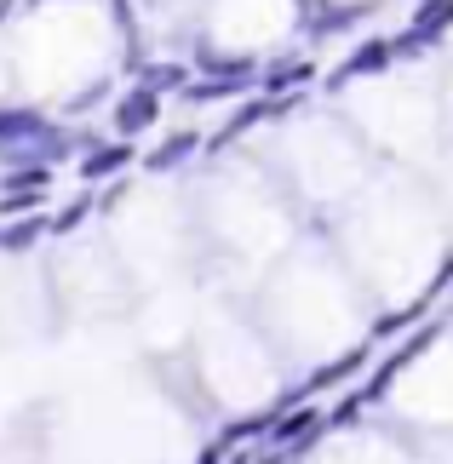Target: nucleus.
<instances>
[{"instance_id": "nucleus-8", "label": "nucleus", "mask_w": 453, "mask_h": 464, "mask_svg": "<svg viewBox=\"0 0 453 464\" xmlns=\"http://www.w3.org/2000/svg\"><path fill=\"white\" fill-rule=\"evenodd\" d=\"M252 81H259V75H252V69H235V75H212V81H195L184 98H190V103H212V98H241Z\"/></svg>"}, {"instance_id": "nucleus-7", "label": "nucleus", "mask_w": 453, "mask_h": 464, "mask_svg": "<svg viewBox=\"0 0 453 464\" xmlns=\"http://www.w3.org/2000/svg\"><path fill=\"white\" fill-rule=\"evenodd\" d=\"M138 86H150V92H190L195 75H190V63H138Z\"/></svg>"}, {"instance_id": "nucleus-5", "label": "nucleus", "mask_w": 453, "mask_h": 464, "mask_svg": "<svg viewBox=\"0 0 453 464\" xmlns=\"http://www.w3.org/2000/svg\"><path fill=\"white\" fill-rule=\"evenodd\" d=\"M195 150H202V138H195V132H167V138L150 150V160H143V167H150V172H172V167H184Z\"/></svg>"}, {"instance_id": "nucleus-9", "label": "nucleus", "mask_w": 453, "mask_h": 464, "mask_svg": "<svg viewBox=\"0 0 453 464\" xmlns=\"http://www.w3.org/2000/svg\"><path fill=\"white\" fill-rule=\"evenodd\" d=\"M304 81H310V63H304V58H287V63H276V69H264V75H259L264 98H276V92H293V86H304Z\"/></svg>"}, {"instance_id": "nucleus-3", "label": "nucleus", "mask_w": 453, "mask_h": 464, "mask_svg": "<svg viewBox=\"0 0 453 464\" xmlns=\"http://www.w3.org/2000/svg\"><path fill=\"white\" fill-rule=\"evenodd\" d=\"M390 58H396V41H361L350 58L333 69V86H350L356 75H379V69H385Z\"/></svg>"}, {"instance_id": "nucleus-10", "label": "nucleus", "mask_w": 453, "mask_h": 464, "mask_svg": "<svg viewBox=\"0 0 453 464\" xmlns=\"http://www.w3.org/2000/svg\"><path fill=\"white\" fill-rule=\"evenodd\" d=\"M52 229V218H41V212H29V218H17L12 229H0V246H6V253H24L29 241H41Z\"/></svg>"}, {"instance_id": "nucleus-1", "label": "nucleus", "mask_w": 453, "mask_h": 464, "mask_svg": "<svg viewBox=\"0 0 453 464\" xmlns=\"http://www.w3.org/2000/svg\"><path fill=\"white\" fill-rule=\"evenodd\" d=\"M453 29V0H425L419 12H413V24L408 34H396V58L402 52H425V46H437V34Z\"/></svg>"}, {"instance_id": "nucleus-11", "label": "nucleus", "mask_w": 453, "mask_h": 464, "mask_svg": "<svg viewBox=\"0 0 453 464\" xmlns=\"http://www.w3.org/2000/svg\"><path fill=\"white\" fill-rule=\"evenodd\" d=\"M425 315V304H408V310H390L385 321H379V327H373V338H396V333H408L413 327V321H419Z\"/></svg>"}, {"instance_id": "nucleus-14", "label": "nucleus", "mask_w": 453, "mask_h": 464, "mask_svg": "<svg viewBox=\"0 0 453 464\" xmlns=\"http://www.w3.org/2000/svg\"><path fill=\"white\" fill-rule=\"evenodd\" d=\"M448 293H453V258H448Z\"/></svg>"}, {"instance_id": "nucleus-2", "label": "nucleus", "mask_w": 453, "mask_h": 464, "mask_svg": "<svg viewBox=\"0 0 453 464\" xmlns=\"http://www.w3.org/2000/svg\"><path fill=\"white\" fill-rule=\"evenodd\" d=\"M161 121V92H150V86H133L121 103H115V132H121V144L126 138H138V132H150Z\"/></svg>"}, {"instance_id": "nucleus-13", "label": "nucleus", "mask_w": 453, "mask_h": 464, "mask_svg": "<svg viewBox=\"0 0 453 464\" xmlns=\"http://www.w3.org/2000/svg\"><path fill=\"white\" fill-rule=\"evenodd\" d=\"M219 459H224V448H207V453H202V464H219Z\"/></svg>"}, {"instance_id": "nucleus-4", "label": "nucleus", "mask_w": 453, "mask_h": 464, "mask_svg": "<svg viewBox=\"0 0 453 464\" xmlns=\"http://www.w3.org/2000/svg\"><path fill=\"white\" fill-rule=\"evenodd\" d=\"M264 115H276V98H247L241 103V110H235L230 121H224V127L219 132H212V150H224V144H235V138H241L247 127H259V121Z\"/></svg>"}, {"instance_id": "nucleus-12", "label": "nucleus", "mask_w": 453, "mask_h": 464, "mask_svg": "<svg viewBox=\"0 0 453 464\" xmlns=\"http://www.w3.org/2000/svg\"><path fill=\"white\" fill-rule=\"evenodd\" d=\"M86 212H93V195H81V201H75V207H64V212H58V218H52V229H58V236H64V229H75V224L86 218Z\"/></svg>"}, {"instance_id": "nucleus-6", "label": "nucleus", "mask_w": 453, "mask_h": 464, "mask_svg": "<svg viewBox=\"0 0 453 464\" xmlns=\"http://www.w3.org/2000/svg\"><path fill=\"white\" fill-rule=\"evenodd\" d=\"M126 160H133V150H126V144H103V138H98V144L81 155V178H86V184H98V178L121 172Z\"/></svg>"}]
</instances>
